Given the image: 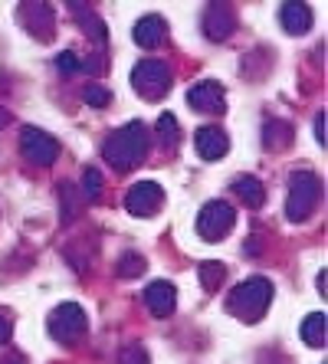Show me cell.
<instances>
[{
	"label": "cell",
	"instance_id": "obj_18",
	"mask_svg": "<svg viewBox=\"0 0 328 364\" xmlns=\"http://www.w3.org/2000/svg\"><path fill=\"white\" fill-rule=\"evenodd\" d=\"M233 191L240 197H243V203L246 207H263V200H266V191H263V184H260V178H253V174H240V178L233 181Z\"/></svg>",
	"mask_w": 328,
	"mask_h": 364
},
{
	"label": "cell",
	"instance_id": "obj_3",
	"mask_svg": "<svg viewBox=\"0 0 328 364\" xmlns=\"http://www.w3.org/2000/svg\"><path fill=\"white\" fill-rule=\"evenodd\" d=\"M322 197V181L312 171H295L289 178V200H286V217L292 223H302L312 217V210L319 207Z\"/></svg>",
	"mask_w": 328,
	"mask_h": 364
},
{
	"label": "cell",
	"instance_id": "obj_32",
	"mask_svg": "<svg viewBox=\"0 0 328 364\" xmlns=\"http://www.w3.org/2000/svg\"><path fill=\"white\" fill-rule=\"evenodd\" d=\"M4 125H7V112L0 109V128H4Z\"/></svg>",
	"mask_w": 328,
	"mask_h": 364
},
{
	"label": "cell",
	"instance_id": "obj_31",
	"mask_svg": "<svg viewBox=\"0 0 328 364\" xmlns=\"http://www.w3.org/2000/svg\"><path fill=\"white\" fill-rule=\"evenodd\" d=\"M325 279H328V276H325V269H322L319 272V292H322V296H325Z\"/></svg>",
	"mask_w": 328,
	"mask_h": 364
},
{
	"label": "cell",
	"instance_id": "obj_20",
	"mask_svg": "<svg viewBox=\"0 0 328 364\" xmlns=\"http://www.w3.org/2000/svg\"><path fill=\"white\" fill-rule=\"evenodd\" d=\"M302 341L309 348H325V315L312 312L302 322Z\"/></svg>",
	"mask_w": 328,
	"mask_h": 364
},
{
	"label": "cell",
	"instance_id": "obj_8",
	"mask_svg": "<svg viewBox=\"0 0 328 364\" xmlns=\"http://www.w3.org/2000/svg\"><path fill=\"white\" fill-rule=\"evenodd\" d=\"M20 154H23L30 164H36V168H50L59 158V141L53 135H46L43 128L26 125L23 132H20Z\"/></svg>",
	"mask_w": 328,
	"mask_h": 364
},
{
	"label": "cell",
	"instance_id": "obj_6",
	"mask_svg": "<svg viewBox=\"0 0 328 364\" xmlns=\"http://www.w3.org/2000/svg\"><path fill=\"white\" fill-rule=\"evenodd\" d=\"M236 223V210L227 200H207L203 210L197 213V237L207 240V243H217L233 230Z\"/></svg>",
	"mask_w": 328,
	"mask_h": 364
},
{
	"label": "cell",
	"instance_id": "obj_26",
	"mask_svg": "<svg viewBox=\"0 0 328 364\" xmlns=\"http://www.w3.org/2000/svg\"><path fill=\"white\" fill-rule=\"evenodd\" d=\"M85 105H92V109H105V105H109L112 102V95L105 92V89H99V85H85Z\"/></svg>",
	"mask_w": 328,
	"mask_h": 364
},
{
	"label": "cell",
	"instance_id": "obj_27",
	"mask_svg": "<svg viewBox=\"0 0 328 364\" xmlns=\"http://www.w3.org/2000/svg\"><path fill=\"white\" fill-rule=\"evenodd\" d=\"M56 66L63 69V73H76V69H83V63L76 60V53H59Z\"/></svg>",
	"mask_w": 328,
	"mask_h": 364
},
{
	"label": "cell",
	"instance_id": "obj_5",
	"mask_svg": "<svg viewBox=\"0 0 328 364\" xmlns=\"http://www.w3.org/2000/svg\"><path fill=\"white\" fill-rule=\"evenodd\" d=\"M17 20L40 43H53V36H56V10L50 0H20Z\"/></svg>",
	"mask_w": 328,
	"mask_h": 364
},
{
	"label": "cell",
	"instance_id": "obj_29",
	"mask_svg": "<svg viewBox=\"0 0 328 364\" xmlns=\"http://www.w3.org/2000/svg\"><path fill=\"white\" fill-rule=\"evenodd\" d=\"M315 138H319V144L325 148V109L315 115Z\"/></svg>",
	"mask_w": 328,
	"mask_h": 364
},
{
	"label": "cell",
	"instance_id": "obj_11",
	"mask_svg": "<svg viewBox=\"0 0 328 364\" xmlns=\"http://www.w3.org/2000/svg\"><path fill=\"white\" fill-rule=\"evenodd\" d=\"M187 102L203 115H223L227 112V92L217 79H201L197 85L187 89Z\"/></svg>",
	"mask_w": 328,
	"mask_h": 364
},
{
	"label": "cell",
	"instance_id": "obj_16",
	"mask_svg": "<svg viewBox=\"0 0 328 364\" xmlns=\"http://www.w3.org/2000/svg\"><path fill=\"white\" fill-rule=\"evenodd\" d=\"M59 210H63L59 213V220L63 223H73L79 213L85 210V197L73 181H63V184H59Z\"/></svg>",
	"mask_w": 328,
	"mask_h": 364
},
{
	"label": "cell",
	"instance_id": "obj_17",
	"mask_svg": "<svg viewBox=\"0 0 328 364\" xmlns=\"http://www.w3.org/2000/svg\"><path fill=\"white\" fill-rule=\"evenodd\" d=\"M289 141H292V125H289V122L270 119L263 125V144H266L270 151H282V148H289Z\"/></svg>",
	"mask_w": 328,
	"mask_h": 364
},
{
	"label": "cell",
	"instance_id": "obj_23",
	"mask_svg": "<svg viewBox=\"0 0 328 364\" xmlns=\"http://www.w3.org/2000/svg\"><path fill=\"white\" fill-rule=\"evenodd\" d=\"M158 138H161V144H164L168 151L177 144V119L171 115V112H164V115L158 119Z\"/></svg>",
	"mask_w": 328,
	"mask_h": 364
},
{
	"label": "cell",
	"instance_id": "obj_9",
	"mask_svg": "<svg viewBox=\"0 0 328 364\" xmlns=\"http://www.w3.org/2000/svg\"><path fill=\"white\" fill-rule=\"evenodd\" d=\"M201 26H203V36L211 43H223L233 36L236 30V10L230 0H211L203 7V17H201Z\"/></svg>",
	"mask_w": 328,
	"mask_h": 364
},
{
	"label": "cell",
	"instance_id": "obj_4",
	"mask_svg": "<svg viewBox=\"0 0 328 364\" xmlns=\"http://www.w3.org/2000/svg\"><path fill=\"white\" fill-rule=\"evenodd\" d=\"M46 331H50L53 338L59 345H76L83 338L85 331H89V318H85V309L79 302H63L56 305L46 318Z\"/></svg>",
	"mask_w": 328,
	"mask_h": 364
},
{
	"label": "cell",
	"instance_id": "obj_1",
	"mask_svg": "<svg viewBox=\"0 0 328 364\" xmlns=\"http://www.w3.org/2000/svg\"><path fill=\"white\" fill-rule=\"evenodd\" d=\"M148 128L142 122H128L125 128H118L115 135L105 141L102 148V158L109 161V168H115L118 174H128V171H135L138 164L148 158Z\"/></svg>",
	"mask_w": 328,
	"mask_h": 364
},
{
	"label": "cell",
	"instance_id": "obj_19",
	"mask_svg": "<svg viewBox=\"0 0 328 364\" xmlns=\"http://www.w3.org/2000/svg\"><path fill=\"white\" fill-rule=\"evenodd\" d=\"M66 7L73 10V17L79 20V26H83V33L95 36V40H105V23H102L99 17H95L89 7H83L79 0H66Z\"/></svg>",
	"mask_w": 328,
	"mask_h": 364
},
{
	"label": "cell",
	"instance_id": "obj_2",
	"mask_svg": "<svg viewBox=\"0 0 328 364\" xmlns=\"http://www.w3.org/2000/svg\"><path fill=\"white\" fill-rule=\"evenodd\" d=\"M270 302H273V282L263 279V276L243 279L236 289H230V296H227L230 315H236V318H240V322H246V325L260 322L263 312L270 309Z\"/></svg>",
	"mask_w": 328,
	"mask_h": 364
},
{
	"label": "cell",
	"instance_id": "obj_12",
	"mask_svg": "<svg viewBox=\"0 0 328 364\" xmlns=\"http://www.w3.org/2000/svg\"><path fill=\"white\" fill-rule=\"evenodd\" d=\"M194 148H197V154H201L203 161H220V158L230 151V138L223 128L203 125V128H197V135H194Z\"/></svg>",
	"mask_w": 328,
	"mask_h": 364
},
{
	"label": "cell",
	"instance_id": "obj_14",
	"mask_svg": "<svg viewBox=\"0 0 328 364\" xmlns=\"http://www.w3.org/2000/svg\"><path fill=\"white\" fill-rule=\"evenodd\" d=\"M279 23H282V30L292 36H302L312 30V23H315V17H312V7L305 4V0H286L282 4V10H279Z\"/></svg>",
	"mask_w": 328,
	"mask_h": 364
},
{
	"label": "cell",
	"instance_id": "obj_7",
	"mask_svg": "<svg viewBox=\"0 0 328 364\" xmlns=\"http://www.w3.org/2000/svg\"><path fill=\"white\" fill-rule=\"evenodd\" d=\"M132 85L142 99H164L171 89V69L161 60H142L132 69Z\"/></svg>",
	"mask_w": 328,
	"mask_h": 364
},
{
	"label": "cell",
	"instance_id": "obj_28",
	"mask_svg": "<svg viewBox=\"0 0 328 364\" xmlns=\"http://www.w3.org/2000/svg\"><path fill=\"white\" fill-rule=\"evenodd\" d=\"M10 331H14V322H10V315L0 312V345H4V341H10Z\"/></svg>",
	"mask_w": 328,
	"mask_h": 364
},
{
	"label": "cell",
	"instance_id": "obj_24",
	"mask_svg": "<svg viewBox=\"0 0 328 364\" xmlns=\"http://www.w3.org/2000/svg\"><path fill=\"white\" fill-rule=\"evenodd\" d=\"M118 364H152L148 348L138 345V341H132V345H125L122 351H118Z\"/></svg>",
	"mask_w": 328,
	"mask_h": 364
},
{
	"label": "cell",
	"instance_id": "obj_25",
	"mask_svg": "<svg viewBox=\"0 0 328 364\" xmlns=\"http://www.w3.org/2000/svg\"><path fill=\"white\" fill-rule=\"evenodd\" d=\"M223 276H227V269H223L220 263H201V282H203L207 292H213V289L223 282Z\"/></svg>",
	"mask_w": 328,
	"mask_h": 364
},
{
	"label": "cell",
	"instance_id": "obj_30",
	"mask_svg": "<svg viewBox=\"0 0 328 364\" xmlns=\"http://www.w3.org/2000/svg\"><path fill=\"white\" fill-rule=\"evenodd\" d=\"M0 364H23V358H20V355H7V358H0Z\"/></svg>",
	"mask_w": 328,
	"mask_h": 364
},
{
	"label": "cell",
	"instance_id": "obj_22",
	"mask_svg": "<svg viewBox=\"0 0 328 364\" xmlns=\"http://www.w3.org/2000/svg\"><path fill=\"white\" fill-rule=\"evenodd\" d=\"M79 191H83L85 203L99 200V194H102V174H99V171H95V168H85V171H83V184H79Z\"/></svg>",
	"mask_w": 328,
	"mask_h": 364
},
{
	"label": "cell",
	"instance_id": "obj_10",
	"mask_svg": "<svg viewBox=\"0 0 328 364\" xmlns=\"http://www.w3.org/2000/svg\"><path fill=\"white\" fill-rule=\"evenodd\" d=\"M161 203H164V191L158 181H138L125 194V210L135 217H154Z\"/></svg>",
	"mask_w": 328,
	"mask_h": 364
},
{
	"label": "cell",
	"instance_id": "obj_21",
	"mask_svg": "<svg viewBox=\"0 0 328 364\" xmlns=\"http://www.w3.org/2000/svg\"><path fill=\"white\" fill-rule=\"evenodd\" d=\"M144 256L142 253H122V259H118L115 272L122 276V279H135V276H142L144 272Z\"/></svg>",
	"mask_w": 328,
	"mask_h": 364
},
{
	"label": "cell",
	"instance_id": "obj_15",
	"mask_svg": "<svg viewBox=\"0 0 328 364\" xmlns=\"http://www.w3.org/2000/svg\"><path fill=\"white\" fill-rule=\"evenodd\" d=\"M132 36H135L138 46H144V50H154V46H161V43H164V36H168V23H164L158 14H148V17H142L135 23Z\"/></svg>",
	"mask_w": 328,
	"mask_h": 364
},
{
	"label": "cell",
	"instance_id": "obj_13",
	"mask_svg": "<svg viewBox=\"0 0 328 364\" xmlns=\"http://www.w3.org/2000/svg\"><path fill=\"white\" fill-rule=\"evenodd\" d=\"M144 305H148V312L158 315V318L174 315V309H177V289H174V282L154 279L152 286L144 289Z\"/></svg>",
	"mask_w": 328,
	"mask_h": 364
}]
</instances>
